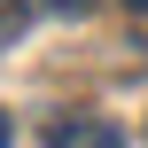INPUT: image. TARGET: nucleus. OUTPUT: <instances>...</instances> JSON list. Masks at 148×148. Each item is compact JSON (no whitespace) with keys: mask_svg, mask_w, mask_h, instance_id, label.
<instances>
[{"mask_svg":"<svg viewBox=\"0 0 148 148\" xmlns=\"http://www.w3.org/2000/svg\"><path fill=\"white\" fill-rule=\"evenodd\" d=\"M31 8H55V16H78L86 0H31Z\"/></svg>","mask_w":148,"mask_h":148,"instance_id":"nucleus-3","label":"nucleus"},{"mask_svg":"<svg viewBox=\"0 0 148 148\" xmlns=\"http://www.w3.org/2000/svg\"><path fill=\"white\" fill-rule=\"evenodd\" d=\"M8 140H16V125H8V109H0V148H8Z\"/></svg>","mask_w":148,"mask_h":148,"instance_id":"nucleus-4","label":"nucleus"},{"mask_svg":"<svg viewBox=\"0 0 148 148\" xmlns=\"http://www.w3.org/2000/svg\"><path fill=\"white\" fill-rule=\"evenodd\" d=\"M23 16H31V0H0V47H16V31H23Z\"/></svg>","mask_w":148,"mask_h":148,"instance_id":"nucleus-2","label":"nucleus"},{"mask_svg":"<svg viewBox=\"0 0 148 148\" xmlns=\"http://www.w3.org/2000/svg\"><path fill=\"white\" fill-rule=\"evenodd\" d=\"M47 148H125V133L109 117H55L47 125Z\"/></svg>","mask_w":148,"mask_h":148,"instance_id":"nucleus-1","label":"nucleus"},{"mask_svg":"<svg viewBox=\"0 0 148 148\" xmlns=\"http://www.w3.org/2000/svg\"><path fill=\"white\" fill-rule=\"evenodd\" d=\"M125 8H133V16H148V0H125Z\"/></svg>","mask_w":148,"mask_h":148,"instance_id":"nucleus-5","label":"nucleus"}]
</instances>
